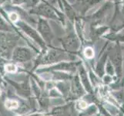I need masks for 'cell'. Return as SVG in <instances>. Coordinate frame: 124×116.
<instances>
[{
  "label": "cell",
  "instance_id": "cell-8",
  "mask_svg": "<svg viewBox=\"0 0 124 116\" xmlns=\"http://www.w3.org/2000/svg\"><path fill=\"white\" fill-rule=\"evenodd\" d=\"M15 29L2 16H0V32L4 33H13Z\"/></svg>",
  "mask_w": 124,
  "mask_h": 116
},
{
  "label": "cell",
  "instance_id": "cell-7",
  "mask_svg": "<svg viewBox=\"0 0 124 116\" xmlns=\"http://www.w3.org/2000/svg\"><path fill=\"white\" fill-rule=\"evenodd\" d=\"M100 2V0H76V7L78 9L79 12L84 14L89 7H91V6L95 5Z\"/></svg>",
  "mask_w": 124,
  "mask_h": 116
},
{
  "label": "cell",
  "instance_id": "cell-12",
  "mask_svg": "<svg viewBox=\"0 0 124 116\" xmlns=\"http://www.w3.org/2000/svg\"><path fill=\"white\" fill-rule=\"evenodd\" d=\"M2 95V91H1V89H0V96Z\"/></svg>",
  "mask_w": 124,
  "mask_h": 116
},
{
  "label": "cell",
  "instance_id": "cell-11",
  "mask_svg": "<svg viewBox=\"0 0 124 116\" xmlns=\"http://www.w3.org/2000/svg\"><path fill=\"white\" fill-rule=\"evenodd\" d=\"M84 55L88 59L93 58L94 57V50L91 47H86L84 50Z\"/></svg>",
  "mask_w": 124,
  "mask_h": 116
},
{
  "label": "cell",
  "instance_id": "cell-1",
  "mask_svg": "<svg viewBox=\"0 0 124 116\" xmlns=\"http://www.w3.org/2000/svg\"><path fill=\"white\" fill-rule=\"evenodd\" d=\"M15 25V27H16L19 29H20L23 33H24L25 35H27L29 38L39 45L42 49L46 50V42L44 41L43 39L40 36V34L39 33L37 30H36L33 28V27H31L29 23L26 22H25L23 20H19Z\"/></svg>",
  "mask_w": 124,
  "mask_h": 116
},
{
  "label": "cell",
  "instance_id": "cell-9",
  "mask_svg": "<svg viewBox=\"0 0 124 116\" xmlns=\"http://www.w3.org/2000/svg\"><path fill=\"white\" fill-rule=\"evenodd\" d=\"M5 108L8 110H15V109H17L19 108V104L18 101L16 100H14V99H7L5 101Z\"/></svg>",
  "mask_w": 124,
  "mask_h": 116
},
{
  "label": "cell",
  "instance_id": "cell-6",
  "mask_svg": "<svg viewBox=\"0 0 124 116\" xmlns=\"http://www.w3.org/2000/svg\"><path fill=\"white\" fill-rule=\"evenodd\" d=\"M64 56L62 51L58 49H52L49 50L45 56V61L47 62H55L61 60Z\"/></svg>",
  "mask_w": 124,
  "mask_h": 116
},
{
  "label": "cell",
  "instance_id": "cell-2",
  "mask_svg": "<svg viewBox=\"0 0 124 116\" xmlns=\"http://www.w3.org/2000/svg\"><path fill=\"white\" fill-rule=\"evenodd\" d=\"M29 12L31 15H36L42 18L58 19V17L55 13L53 9L46 2H39L37 6H36L32 9L29 10Z\"/></svg>",
  "mask_w": 124,
  "mask_h": 116
},
{
  "label": "cell",
  "instance_id": "cell-4",
  "mask_svg": "<svg viewBox=\"0 0 124 116\" xmlns=\"http://www.w3.org/2000/svg\"><path fill=\"white\" fill-rule=\"evenodd\" d=\"M12 57L17 61H26L32 57V52L28 47L16 46L12 52Z\"/></svg>",
  "mask_w": 124,
  "mask_h": 116
},
{
  "label": "cell",
  "instance_id": "cell-5",
  "mask_svg": "<svg viewBox=\"0 0 124 116\" xmlns=\"http://www.w3.org/2000/svg\"><path fill=\"white\" fill-rule=\"evenodd\" d=\"M62 44L66 50H77L79 47V42L77 36L74 33H69L66 36L63 37L62 40Z\"/></svg>",
  "mask_w": 124,
  "mask_h": 116
},
{
  "label": "cell",
  "instance_id": "cell-3",
  "mask_svg": "<svg viewBox=\"0 0 124 116\" xmlns=\"http://www.w3.org/2000/svg\"><path fill=\"white\" fill-rule=\"evenodd\" d=\"M37 31L39 32L42 38L43 39L46 44H52L53 39V33L52 32L49 24L47 21L42 17H39L37 19Z\"/></svg>",
  "mask_w": 124,
  "mask_h": 116
},
{
  "label": "cell",
  "instance_id": "cell-10",
  "mask_svg": "<svg viewBox=\"0 0 124 116\" xmlns=\"http://www.w3.org/2000/svg\"><path fill=\"white\" fill-rule=\"evenodd\" d=\"M17 67L16 64L12 63H6L5 66H4V70L6 73L8 74H14L17 71Z\"/></svg>",
  "mask_w": 124,
  "mask_h": 116
}]
</instances>
